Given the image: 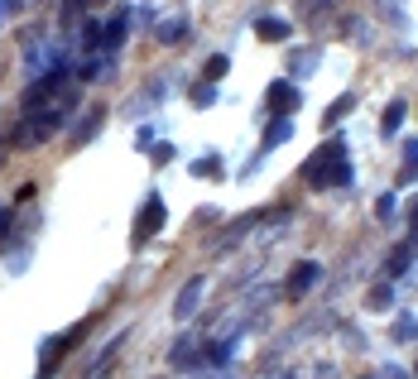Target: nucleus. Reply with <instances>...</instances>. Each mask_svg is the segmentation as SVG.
I'll use <instances>...</instances> for the list:
<instances>
[{"mask_svg":"<svg viewBox=\"0 0 418 379\" xmlns=\"http://www.w3.org/2000/svg\"><path fill=\"white\" fill-rule=\"evenodd\" d=\"M322 279V264H313V260H303V264H294V274L284 279V298L289 302H298V298H308V288Z\"/></svg>","mask_w":418,"mask_h":379,"instance_id":"7ed1b4c3","label":"nucleus"},{"mask_svg":"<svg viewBox=\"0 0 418 379\" xmlns=\"http://www.w3.org/2000/svg\"><path fill=\"white\" fill-rule=\"evenodd\" d=\"M226 72H231V58H226V53H211L207 58V82H221Z\"/></svg>","mask_w":418,"mask_h":379,"instance_id":"f8f14e48","label":"nucleus"},{"mask_svg":"<svg viewBox=\"0 0 418 379\" xmlns=\"http://www.w3.org/2000/svg\"><path fill=\"white\" fill-rule=\"evenodd\" d=\"M365 307H370V312H390V307H395V288L375 284L370 293H365Z\"/></svg>","mask_w":418,"mask_h":379,"instance_id":"0eeeda50","label":"nucleus"},{"mask_svg":"<svg viewBox=\"0 0 418 379\" xmlns=\"http://www.w3.org/2000/svg\"><path fill=\"white\" fill-rule=\"evenodd\" d=\"M255 34H260L265 43H284V39H289V24H284V19H269V14H265V19H255Z\"/></svg>","mask_w":418,"mask_h":379,"instance_id":"423d86ee","label":"nucleus"},{"mask_svg":"<svg viewBox=\"0 0 418 379\" xmlns=\"http://www.w3.org/2000/svg\"><path fill=\"white\" fill-rule=\"evenodd\" d=\"M102 24H97V19H87V24H82V43H87V48H97V43H102Z\"/></svg>","mask_w":418,"mask_h":379,"instance_id":"f3484780","label":"nucleus"},{"mask_svg":"<svg viewBox=\"0 0 418 379\" xmlns=\"http://www.w3.org/2000/svg\"><path fill=\"white\" fill-rule=\"evenodd\" d=\"M289 135H294V125H289V120H279V125H269V130H265V149H269V144H284Z\"/></svg>","mask_w":418,"mask_h":379,"instance_id":"4468645a","label":"nucleus"},{"mask_svg":"<svg viewBox=\"0 0 418 379\" xmlns=\"http://www.w3.org/2000/svg\"><path fill=\"white\" fill-rule=\"evenodd\" d=\"M5 149H10V144H0V164H5Z\"/></svg>","mask_w":418,"mask_h":379,"instance_id":"393cba45","label":"nucleus"},{"mask_svg":"<svg viewBox=\"0 0 418 379\" xmlns=\"http://www.w3.org/2000/svg\"><path fill=\"white\" fill-rule=\"evenodd\" d=\"M193 173H198V178H216V173H221V159H216V154L198 159V164H193Z\"/></svg>","mask_w":418,"mask_h":379,"instance_id":"dca6fc26","label":"nucleus"},{"mask_svg":"<svg viewBox=\"0 0 418 379\" xmlns=\"http://www.w3.org/2000/svg\"><path fill=\"white\" fill-rule=\"evenodd\" d=\"M265 101H269V110H274V115H284V120H289V115L298 110V87H294V82H274Z\"/></svg>","mask_w":418,"mask_h":379,"instance_id":"20e7f679","label":"nucleus"},{"mask_svg":"<svg viewBox=\"0 0 418 379\" xmlns=\"http://www.w3.org/2000/svg\"><path fill=\"white\" fill-rule=\"evenodd\" d=\"M409 221H414V226H418V202H414V206H409Z\"/></svg>","mask_w":418,"mask_h":379,"instance_id":"b1692460","label":"nucleus"},{"mask_svg":"<svg viewBox=\"0 0 418 379\" xmlns=\"http://www.w3.org/2000/svg\"><path fill=\"white\" fill-rule=\"evenodd\" d=\"M231 351H236V341H216V346H211V360L221 365V360H231Z\"/></svg>","mask_w":418,"mask_h":379,"instance_id":"a211bd4d","label":"nucleus"},{"mask_svg":"<svg viewBox=\"0 0 418 379\" xmlns=\"http://www.w3.org/2000/svg\"><path fill=\"white\" fill-rule=\"evenodd\" d=\"M351 106H356V96H351V92L336 96V101H332V110L322 115V125H327V130H332V125H341V115H351Z\"/></svg>","mask_w":418,"mask_h":379,"instance_id":"9d476101","label":"nucleus"},{"mask_svg":"<svg viewBox=\"0 0 418 379\" xmlns=\"http://www.w3.org/2000/svg\"><path fill=\"white\" fill-rule=\"evenodd\" d=\"M149 154H154V164H159V168H164V164H169V159H173V144H154V149H149Z\"/></svg>","mask_w":418,"mask_h":379,"instance_id":"6ab92c4d","label":"nucleus"},{"mask_svg":"<svg viewBox=\"0 0 418 379\" xmlns=\"http://www.w3.org/2000/svg\"><path fill=\"white\" fill-rule=\"evenodd\" d=\"M125 24H130V19H125V14H115V19H111V24H106L102 43H106V48H111V53H115V48H120V43H125Z\"/></svg>","mask_w":418,"mask_h":379,"instance_id":"9b49d317","label":"nucleus"},{"mask_svg":"<svg viewBox=\"0 0 418 379\" xmlns=\"http://www.w3.org/2000/svg\"><path fill=\"white\" fill-rule=\"evenodd\" d=\"M404 154H409V164H418V139H409V144H404Z\"/></svg>","mask_w":418,"mask_h":379,"instance_id":"4be33fe9","label":"nucleus"},{"mask_svg":"<svg viewBox=\"0 0 418 379\" xmlns=\"http://www.w3.org/2000/svg\"><path fill=\"white\" fill-rule=\"evenodd\" d=\"M414 375H418V365H414Z\"/></svg>","mask_w":418,"mask_h":379,"instance_id":"a878e982","label":"nucleus"},{"mask_svg":"<svg viewBox=\"0 0 418 379\" xmlns=\"http://www.w3.org/2000/svg\"><path fill=\"white\" fill-rule=\"evenodd\" d=\"M385 379H404V370H385Z\"/></svg>","mask_w":418,"mask_h":379,"instance_id":"5701e85b","label":"nucleus"},{"mask_svg":"<svg viewBox=\"0 0 418 379\" xmlns=\"http://www.w3.org/2000/svg\"><path fill=\"white\" fill-rule=\"evenodd\" d=\"M317 63V53H294V72H308Z\"/></svg>","mask_w":418,"mask_h":379,"instance_id":"412c9836","label":"nucleus"},{"mask_svg":"<svg viewBox=\"0 0 418 379\" xmlns=\"http://www.w3.org/2000/svg\"><path fill=\"white\" fill-rule=\"evenodd\" d=\"M169 360H173L178 370H183V365H193V360H198V346H193V336H178V346L169 351Z\"/></svg>","mask_w":418,"mask_h":379,"instance_id":"1a4fd4ad","label":"nucleus"},{"mask_svg":"<svg viewBox=\"0 0 418 379\" xmlns=\"http://www.w3.org/2000/svg\"><path fill=\"white\" fill-rule=\"evenodd\" d=\"M404 115H409V106H404V101H395V106H390V110L380 115V135H399Z\"/></svg>","mask_w":418,"mask_h":379,"instance_id":"6e6552de","label":"nucleus"},{"mask_svg":"<svg viewBox=\"0 0 418 379\" xmlns=\"http://www.w3.org/2000/svg\"><path fill=\"white\" fill-rule=\"evenodd\" d=\"M183 29H188L183 19H164V24H159V43H178V39H183Z\"/></svg>","mask_w":418,"mask_h":379,"instance_id":"ddd939ff","label":"nucleus"},{"mask_svg":"<svg viewBox=\"0 0 418 379\" xmlns=\"http://www.w3.org/2000/svg\"><path fill=\"white\" fill-rule=\"evenodd\" d=\"M198 298H202V279H193V284H183V293H178V302H173V312L188 322L193 312H198Z\"/></svg>","mask_w":418,"mask_h":379,"instance_id":"39448f33","label":"nucleus"},{"mask_svg":"<svg viewBox=\"0 0 418 379\" xmlns=\"http://www.w3.org/2000/svg\"><path fill=\"white\" fill-rule=\"evenodd\" d=\"M303 183L308 188H351V164H346V144L327 139L322 149H313V159L303 164Z\"/></svg>","mask_w":418,"mask_h":379,"instance_id":"f257e3e1","label":"nucleus"},{"mask_svg":"<svg viewBox=\"0 0 418 379\" xmlns=\"http://www.w3.org/2000/svg\"><path fill=\"white\" fill-rule=\"evenodd\" d=\"M375 216L390 221V216H395V197H380V202H375Z\"/></svg>","mask_w":418,"mask_h":379,"instance_id":"aec40b11","label":"nucleus"},{"mask_svg":"<svg viewBox=\"0 0 418 379\" xmlns=\"http://www.w3.org/2000/svg\"><path fill=\"white\" fill-rule=\"evenodd\" d=\"M409 260H414V250H409V245H399V250H395V255H390V274H395V279H399V274H404V269H409Z\"/></svg>","mask_w":418,"mask_h":379,"instance_id":"2eb2a0df","label":"nucleus"},{"mask_svg":"<svg viewBox=\"0 0 418 379\" xmlns=\"http://www.w3.org/2000/svg\"><path fill=\"white\" fill-rule=\"evenodd\" d=\"M164 221H169V211H164V197L154 192V197H144V206H140V216H135V231H130V245L140 250V245H149V235H159L164 231Z\"/></svg>","mask_w":418,"mask_h":379,"instance_id":"f03ea898","label":"nucleus"}]
</instances>
